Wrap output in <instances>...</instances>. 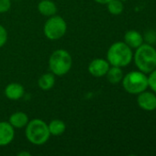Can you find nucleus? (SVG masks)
<instances>
[{
    "label": "nucleus",
    "mask_w": 156,
    "mask_h": 156,
    "mask_svg": "<svg viewBox=\"0 0 156 156\" xmlns=\"http://www.w3.org/2000/svg\"><path fill=\"white\" fill-rule=\"evenodd\" d=\"M123 71L121 69V68L120 67H115V66H111L107 74H106V77H107V80H108L109 83L111 84H118L120 83L122 79H123Z\"/></svg>",
    "instance_id": "obj_15"
},
{
    "label": "nucleus",
    "mask_w": 156,
    "mask_h": 156,
    "mask_svg": "<svg viewBox=\"0 0 156 156\" xmlns=\"http://www.w3.org/2000/svg\"><path fill=\"white\" fill-rule=\"evenodd\" d=\"M48 127H49L50 134L52 136H61L62 134L64 133V132L66 130V125H65L64 122H63L62 120H59V119L52 120L48 124Z\"/></svg>",
    "instance_id": "obj_16"
},
{
    "label": "nucleus",
    "mask_w": 156,
    "mask_h": 156,
    "mask_svg": "<svg viewBox=\"0 0 156 156\" xmlns=\"http://www.w3.org/2000/svg\"><path fill=\"white\" fill-rule=\"evenodd\" d=\"M121 81L124 90L130 94H139L148 88V77L141 70L129 72Z\"/></svg>",
    "instance_id": "obj_5"
},
{
    "label": "nucleus",
    "mask_w": 156,
    "mask_h": 156,
    "mask_svg": "<svg viewBox=\"0 0 156 156\" xmlns=\"http://www.w3.org/2000/svg\"><path fill=\"white\" fill-rule=\"evenodd\" d=\"M120 1H122V2H125V1H127V0H120Z\"/></svg>",
    "instance_id": "obj_23"
},
{
    "label": "nucleus",
    "mask_w": 156,
    "mask_h": 156,
    "mask_svg": "<svg viewBox=\"0 0 156 156\" xmlns=\"http://www.w3.org/2000/svg\"><path fill=\"white\" fill-rule=\"evenodd\" d=\"M136 67L147 74L156 69V49L150 44H142L133 54Z\"/></svg>",
    "instance_id": "obj_2"
},
{
    "label": "nucleus",
    "mask_w": 156,
    "mask_h": 156,
    "mask_svg": "<svg viewBox=\"0 0 156 156\" xmlns=\"http://www.w3.org/2000/svg\"><path fill=\"white\" fill-rule=\"evenodd\" d=\"M110 68V64L107 59L104 58H95L93 59L89 66H88V71L89 73L96 78H101L106 76L108 69Z\"/></svg>",
    "instance_id": "obj_7"
},
{
    "label": "nucleus",
    "mask_w": 156,
    "mask_h": 156,
    "mask_svg": "<svg viewBox=\"0 0 156 156\" xmlns=\"http://www.w3.org/2000/svg\"><path fill=\"white\" fill-rule=\"evenodd\" d=\"M67 31V24L60 16H50L44 24L43 32L50 40H58L62 38Z\"/></svg>",
    "instance_id": "obj_6"
},
{
    "label": "nucleus",
    "mask_w": 156,
    "mask_h": 156,
    "mask_svg": "<svg viewBox=\"0 0 156 156\" xmlns=\"http://www.w3.org/2000/svg\"><path fill=\"white\" fill-rule=\"evenodd\" d=\"M133 58L131 48L122 41L113 43L107 52V60L111 66L123 68L128 66Z\"/></svg>",
    "instance_id": "obj_1"
},
{
    "label": "nucleus",
    "mask_w": 156,
    "mask_h": 156,
    "mask_svg": "<svg viewBox=\"0 0 156 156\" xmlns=\"http://www.w3.org/2000/svg\"><path fill=\"white\" fill-rule=\"evenodd\" d=\"M108 10L111 15L119 16L120 15L124 10V5L123 2L120 0H110L108 4Z\"/></svg>",
    "instance_id": "obj_17"
},
{
    "label": "nucleus",
    "mask_w": 156,
    "mask_h": 156,
    "mask_svg": "<svg viewBox=\"0 0 156 156\" xmlns=\"http://www.w3.org/2000/svg\"><path fill=\"white\" fill-rule=\"evenodd\" d=\"M29 119V116L23 112H16L12 113L9 117L8 122L12 125L14 129H22L27 126Z\"/></svg>",
    "instance_id": "obj_12"
},
{
    "label": "nucleus",
    "mask_w": 156,
    "mask_h": 156,
    "mask_svg": "<svg viewBox=\"0 0 156 156\" xmlns=\"http://www.w3.org/2000/svg\"><path fill=\"white\" fill-rule=\"evenodd\" d=\"M25 93L24 87L17 82H11L5 88V95L8 100L18 101L20 100Z\"/></svg>",
    "instance_id": "obj_10"
},
{
    "label": "nucleus",
    "mask_w": 156,
    "mask_h": 156,
    "mask_svg": "<svg viewBox=\"0 0 156 156\" xmlns=\"http://www.w3.org/2000/svg\"><path fill=\"white\" fill-rule=\"evenodd\" d=\"M17 155L18 156H23V155L30 156V154H29V153H27V152H20V153H18V154H17Z\"/></svg>",
    "instance_id": "obj_22"
},
{
    "label": "nucleus",
    "mask_w": 156,
    "mask_h": 156,
    "mask_svg": "<svg viewBox=\"0 0 156 156\" xmlns=\"http://www.w3.org/2000/svg\"><path fill=\"white\" fill-rule=\"evenodd\" d=\"M148 87H150V89L156 93V69L150 72L148 77Z\"/></svg>",
    "instance_id": "obj_18"
},
{
    "label": "nucleus",
    "mask_w": 156,
    "mask_h": 156,
    "mask_svg": "<svg viewBox=\"0 0 156 156\" xmlns=\"http://www.w3.org/2000/svg\"><path fill=\"white\" fill-rule=\"evenodd\" d=\"M25 134L28 141L33 145H43L50 139L48 124L41 119H33L25 127Z\"/></svg>",
    "instance_id": "obj_3"
},
{
    "label": "nucleus",
    "mask_w": 156,
    "mask_h": 156,
    "mask_svg": "<svg viewBox=\"0 0 156 156\" xmlns=\"http://www.w3.org/2000/svg\"><path fill=\"white\" fill-rule=\"evenodd\" d=\"M38 11L44 16H51L56 15L57 5L51 0H40L38 4Z\"/></svg>",
    "instance_id": "obj_13"
},
{
    "label": "nucleus",
    "mask_w": 156,
    "mask_h": 156,
    "mask_svg": "<svg viewBox=\"0 0 156 156\" xmlns=\"http://www.w3.org/2000/svg\"><path fill=\"white\" fill-rule=\"evenodd\" d=\"M11 0H0V14L6 13L10 10Z\"/></svg>",
    "instance_id": "obj_20"
},
{
    "label": "nucleus",
    "mask_w": 156,
    "mask_h": 156,
    "mask_svg": "<svg viewBox=\"0 0 156 156\" xmlns=\"http://www.w3.org/2000/svg\"><path fill=\"white\" fill-rule=\"evenodd\" d=\"M7 38H8V35L6 29L2 25H0V48L6 45Z\"/></svg>",
    "instance_id": "obj_19"
},
{
    "label": "nucleus",
    "mask_w": 156,
    "mask_h": 156,
    "mask_svg": "<svg viewBox=\"0 0 156 156\" xmlns=\"http://www.w3.org/2000/svg\"><path fill=\"white\" fill-rule=\"evenodd\" d=\"M55 84V75L51 72L42 74L38 80V85L42 90H50Z\"/></svg>",
    "instance_id": "obj_14"
},
{
    "label": "nucleus",
    "mask_w": 156,
    "mask_h": 156,
    "mask_svg": "<svg viewBox=\"0 0 156 156\" xmlns=\"http://www.w3.org/2000/svg\"><path fill=\"white\" fill-rule=\"evenodd\" d=\"M137 103L144 111L152 112L156 110V95L151 91H143L138 94Z\"/></svg>",
    "instance_id": "obj_8"
},
{
    "label": "nucleus",
    "mask_w": 156,
    "mask_h": 156,
    "mask_svg": "<svg viewBox=\"0 0 156 156\" xmlns=\"http://www.w3.org/2000/svg\"><path fill=\"white\" fill-rule=\"evenodd\" d=\"M15 137V129L8 122H0V146L10 144Z\"/></svg>",
    "instance_id": "obj_9"
},
{
    "label": "nucleus",
    "mask_w": 156,
    "mask_h": 156,
    "mask_svg": "<svg viewBox=\"0 0 156 156\" xmlns=\"http://www.w3.org/2000/svg\"><path fill=\"white\" fill-rule=\"evenodd\" d=\"M72 65V56L65 49H56L49 58V69L55 76L61 77L67 74L70 71Z\"/></svg>",
    "instance_id": "obj_4"
},
{
    "label": "nucleus",
    "mask_w": 156,
    "mask_h": 156,
    "mask_svg": "<svg viewBox=\"0 0 156 156\" xmlns=\"http://www.w3.org/2000/svg\"><path fill=\"white\" fill-rule=\"evenodd\" d=\"M124 42L131 48H137L143 44V37L137 30H128L124 35Z\"/></svg>",
    "instance_id": "obj_11"
},
{
    "label": "nucleus",
    "mask_w": 156,
    "mask_h": 156,
    "mask_svg": "<svg viewBox=\"0 0 156 156\" xmlns=\"http://www.w3.org/2000/svg\"><path fill=\"white\" fill-rule=\"evenodd\" d=\"M94 1L98 3V4H100V5H107L110 0H94Z\"/></svg>",
    "instance_id": "obj_21"
}]
</instances>
